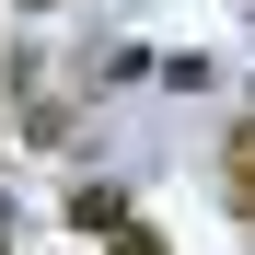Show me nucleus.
<instances>
[{"label": "nucleus", "mask_w": 255, "mask_h": 255, "mask_svg": "<svg viewBox=\"0 0 255 255\" xmlns=\"http://www.w3.org/2000/svg\"><path fill=\"white\" fill-rule=\"evenodd\" d=\"M116 255H162V232H139V221H116Z\"/></svg>", "instance_id": "3"}, {"label": "nucleus", "mask_w": 255, "mask_h": 255, "mask_svg": "<svg viewBox=\"0 0 255 255\" xmlns=\"http://www.w3.org/2000/svg\"><path fill=\"white\" fill-rule=\"evenodd\" d=\"M232 209L255 221V128H232Z\"/></svg>", "instance_id": "2"}, {"label": "nucleus", "mask_w": 255, "mask_h": 255, "mask_svg": "<svg viewBox=\"0 0 255 255\" xmlns=\"http://www.w3.org/2000/svg\"><path fill=\"white\" fill-rule=\"evenodd\" d=\"M116 221H128V186H105V174L70 186V232H116Z\"/></svg>", "instance_id": "1"}, {"label": "nucleus", "mask_w": 255, "mask_h": 255, "mask_svg": "<svg viewBox=\"0 0 255 255\" xmlns=\"http://www.w3.org/2000/svg\"><path fill=\"white\" fill-rule=\"evenodd\" d=\"M23 12H70V0H23Z\"/></svg>", "instance_id": "4"}]
</instances>
